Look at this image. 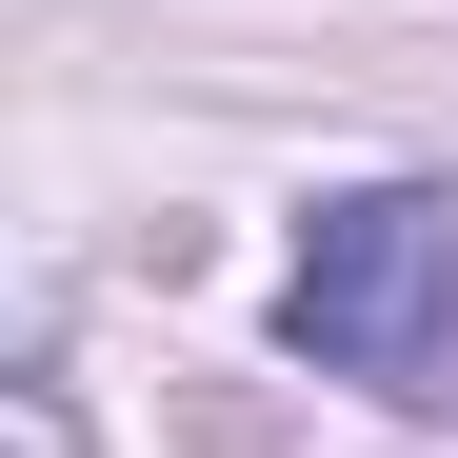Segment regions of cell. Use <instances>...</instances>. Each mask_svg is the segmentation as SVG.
Here are the masks:
<instances>
[{
	"label": "cell",
	"instance_id": "obj_1",
	"mask_svg": "<svg viewBox=\"0 0 458 458\" xmlns=\"http://www.w3.org/2000/svg\"><path fill=\"white\" fill-rule=\"evenodd\" d=\"M279 359L378 378V399H458V199H438V180L319 199L299 259H279Z\"/></svg>",
	"mask_w": 458,
	"mask_h": 458
}]
</instances>
